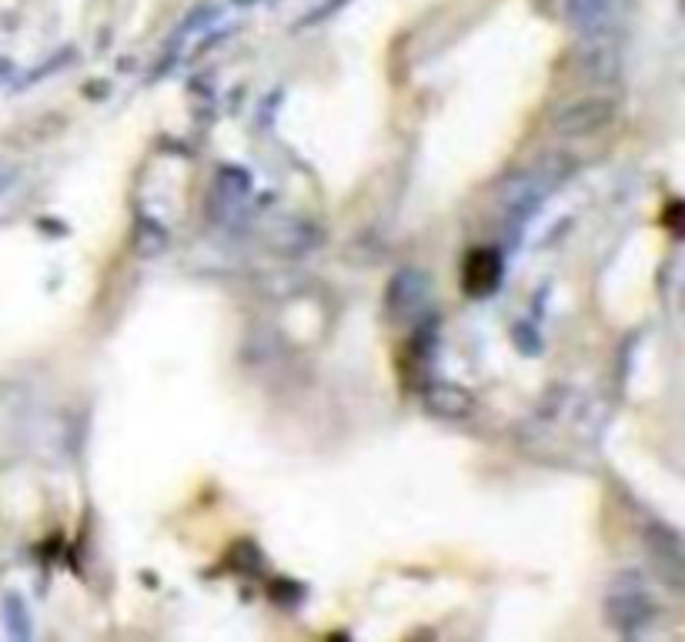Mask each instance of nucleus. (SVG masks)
Segmentation results:
<instances>
[{
  "instance_id": "f257e3e1",
  "label": "nucleus",
  "mask_w": 685,
  "mask_h": 642,
  "mask_svg": "<svg viewBox=\"0 0 685 642\" xmlns=\"http://www.w3.org/2000/svg\"><path fill=\"white\" fill-rule=\"evenodd\" d=\"M571 157L565 155H552V157H542V161H535L531 168H522V171L508 174L499 187V211L505 218H512V221H522V218H529L539 204H542L552 191H555L565 178L571 174Z\"/></svg>"
},
{
  "instance_id": "f03ea898",
  "label": "nucleus",
  "mask_w": 685,
  "mask_h": 642,
  "mask_svg": "<svg viewBox=\"0 0 685 642\" xmlns=\"http://www.w3.org/2000/svg\"><path fill=\"white\" fill-rule=\"evenodd\" d=\"M431 281L421 268H401L391 274L385 291V312L395 325H412L429 312Z\"/></svg>"
},
{
  "instance_id": "7ed1b4c3",
  "label": "nucleus",
  "mask_w": 685,
  "mask_h": 642,
  "mask_svg": "<svg viewBox=\"0 0 685 642\" xmlns=\"http://www.w3.org/2000/svg\"><path fill=\"white\" fill-rule=\"evenodd\" d=\"M656 602L645 592L639 583H626V585H612L609 596H605V615L618 632L626 636H635L642 632L652 619H656Z\"/></svg>"
},
{
  "instance_id": "20e7f679",
  "label": "nucleus",
  "mask_w": 685,
  "mask_h": 642,
  "mask_svg": "<svg viewBox=\"0 0 685 642\" xmlns=\"http://www.w3.org/2000/svg\"><path fill=\"white\" fill-rule=\"evenodd\" d=\"M615 121L612 98H579L562 104L552 115V131L562 138H588L595 131L609 128Z\"/></svg>"
},
{
  "instance_id": "39448f33",
  "label": "nucleus",
  "mask_w": 685,
  "mask_h": 642,
  "mask_svg": "<svg viewBox=\"0 0 685 642\" xmlns=\"http://www.w3.org/2000/svg\"><path fill=\"white\" fill-rule=\"evenodd\" d=\"M425 408L435 418H445V422H465V418L475 415L478 401H475L468 388L455 385V382H431L425 388Z\"/></svg>"
},
{
  "instance_id": "423d86ee",
  "label": "nucleus",
  "mask_w": 685,
  "mask_h": 642,
  "mask_svg": "<svg viewBox=\"0 0 685 642\" xmlns=\"http://www.w3.org/2000/svg\"><path fill=\"white\" fill-rule=\"evenodd\" d=\"M649 552H652V562H656L658 575L679 592L682 589V575H685V562H682V543L672 528H652L649 532Z\"/></svg>"
},
{
  "instance_id": "0eeeda50",
  "label": "nucleus",
  "mask_w": 685,
  "mask_h": 642,
  "mask_svg": "<svg viewBox=\"0 0 685 642\" xmlns=\"http://www.w3.org/2000/svg\"><path fill=\"white\" fill-rule=\"evenodd\" d=\"M4 626L14 639H30V615L20 596H4Z\"/></svg>"
}]
</instances>
